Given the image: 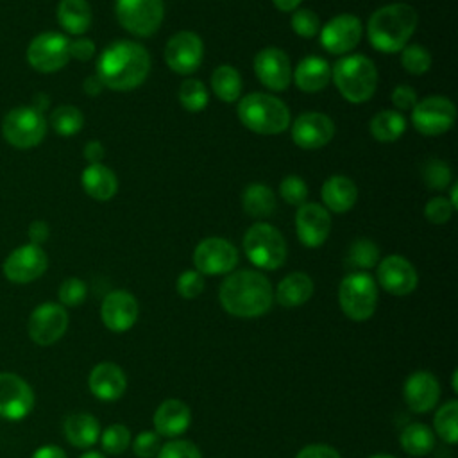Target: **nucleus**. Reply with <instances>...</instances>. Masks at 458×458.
I'll use <instances>...</instances> for the list:
<instances>
[{"mask_svg":"<svg viewBox=\"0 0 458 458\" xmlns=\"http://www.w3.org/2000/svg\"><path fill=\"white\" fill-rule=\"evenodd\" d=\"M335 136V123L324 113H302L292 125V138L304 150H317Z\"/></svg>","mask_w":458,"mask_h":458,"instance_id":"nucleus-19","label":"nucleus"},{"mask_svg":"<svg viewBox=\"0 0 458 458\" xmlns=\"http://www.w3.org/2000/svg\"><path fill=\"white\" fill-rule=\"evenodd\" d=\"M70 59V39L61 32H41L27 47L29 64L41 73H54Z\"/></svg>","mask_w":458,"mask_h":458,"instance_id":"nucleus-10","label":"nucleus"},{"mask_svg":"<svg viewBox=\"0 0 458 458\" xmlns=\"http://www.w3.org/2000/svg\"><path fill=\"white\" fill-rule=\"evenodd\" d=\"M453 206L445 197H435L431 199L426 208H424V216L437 225H442L445 222H449L451 215H453Z\"/></svg>","mask_w":458,"mask_h":458,"instance_id":"nucleus-48","label":"nucleus"},{"mask_svg":"<svg viewBox=\"0 0 458 458\" xmlns=\"http://www.w3.org/2000/svg\"><path fill=\"white\" fill-rule=\"evenodd\" d=\"M240 122L252 132L272 136L281 134L290 125L286 104L268 93H249L238 104Z\"/></svg>","mask_w":458,"mask_h":458,"instance_id":"nucleus-4","label":"nucleus"},{"mask_svg":"<svg viewBox=\"0 0 458 458\" xmlns=\"http://www.w3.org/2000/svg\"><path fill=\"white\" fill-rule=\"evenodd\" d=\"M369 458H395L392 454H374V456H369Z\"/></svg>","mask_w":458,"mask_h":458,"instance_id":"nucleus-62","label":"nucleus"},{"mask_svg":"<svg viewBox=\"0 0 458 458\" xmlns=\"http://www.w3.org/2000/svg\"><path fill=\"white\" fill-rule=\"evenodd\" d=\"M451 206H453V209H456V206H458V184L454 182L453 186H451Z\"/></svg>","mask_w":458,"mask_h":458,"instance_id":"nucleus-59","label":"nucleus"},{"mask_svg":"<svg viewBox=\"0 0 458 458\" xmlns=\"http://www.w3.org/2000/svg\"><path fill=\"white\" fill-rule=\"evenodd\" d=\"M318 25H320L318 16L313 11H310V9H295V13L292 16V29H293V32L297 36L310 39V38L317 36Z\"/></svg>","mask_w":458,"mask_h":458,"instance_id":"nucleus-45","label":"nucleus"},{"mask_svg":"<svg viewBox=\"0 0 458 458\" xmlns=\"http://www.w3.org/2000/svg\"><path fill=\"white\" fill-rule=\"evenodd\" d=\"M50 125L59 136L70 138V136H75L82 129L84 116H82L81 109H77L75 106H70V104L57 106L50 113Z\"/></svg>","mask_w":458,"mask_h":458,"instance_id":"nucleus-36","label":"nucleus"},{"mask_svg":"<svg viewBox=\"0 0 458 458\" xmlns=\"http://www.w3.org/2000/svg\"><path fill=\"white\" fill-rule=\"evenodd\" d=\"M48 104H50V98H48L47 95L39 93V95H36V98H34V104H32V106L43 113V111L48 107Z\"/></svg>","mask_w":458,"mask_h":458,"instance_id":"nucleus-58","label":"nucleus"},{"mask_svg":"<svg viewBox=\"0 0 458 458\" xmlns=\"http://www.w3.org/2000/svg\"><path fill=\"white\" fill-rule=\"evenodd\" d=\"M32 458H66V453L57 445H43L34 451Z\"/></svg>","mask_w":458,"mask_h":458,"instance_id":"nucleus-56","label":"nucleus"},{"mask_svg":"<svg viewBox=\"0 0 458 458\" xmlns=\"http://www.w3.org/2000/svg\"><path fill=\"white\" fill-rule=\"evenodd\" d=\"M175 288H177V293L182 297V299H195L202 293L204 290V277L200 272L197 270H184L179 277H177V283H175Z\"/></svg>","mask_w":458,"mask_h":458,"instance_id":"nucleus-46","label":"nucleus"},{"mask_svg":"<svg viewBox=\"0 0 458 458\" xmlns=\"http://www.w3.org/2000/svg\"><path fill=\"white\" fill-rule=\"evenodd\" d=\"M138 301L125 290H114L107 293L100 306V317L104 326L113 333L129 331L138 320Z\"/></svg>","mask_w":458,"mask_h":458,"instance_id":"nucleus-21","label":"nucleus"},{"mask_svg":"<svg viewBox=\"0 0 458 458\" xmlns=\"http://www.w3.org/2000/svg\"><path fill=\"white\" fill-rule=\"evenodd\" d=\"M34 408V392L30 385L13 372H0V417L21 420Z\"/></svg>","mask_w":458,"mask_h":458,"instance_id":"nucleus-15","label":"nucleus"},{"mask_svg":"<svg viewBox=\"0 0 458 458\" xmlns=\"http://www.w3.org/2000/svg\"><path fill=\"white\" fill-rule=\"evenodd\" d=\"M281 197L292 206H302L308 199V184L299 175H286L279 184Z\"/></svg>","mask_w":458,"mask_h":458,"instance_id":"nucleus-43","label":"nucleus"},{"mask_svg":"<svg viewBox=\"0 0 458 458\" xmlns=\"http://www.w3.org/2000/svg\"><path fill=\"white\" fill-rule=\"evenodd\" d=\"M48 234H50V229H48L47 222H43V220H34L29 225V240L34 245H41L43 242H47Z\"/></svg>","mask_w":458,"mask_h":458,"instance_id":"nucleus-53","label":"nucleus"},{"mask_svg":"<svg viewBox=\"0 0 458 458\" xmlns=\"http://www.w3.org/2000/svg\"><path fill=\"white\" fill-rule=\"evenodd\" d=\"M338 302L351 320L361 322L374 315L377 306L376 281L365 272H352L340 281Z\"/></svg>","mask_w":458,"mask_h":458,"instance_id":"nucleus-8","label":"nucleus"},{"mask_svg":"<svg viewBox=\"0 0 458 458\" xmlns=\"http://www.w3.org/2000/svg\"><path fill=\"white\" fill-rule=\"evenodd\" d=\"M243 250L252 265L265 270H276L286 261V242L270 224L258 222L243 236Z\"/></svg>","mask_w":458,"mask_h":458,"instance_id":"nucleus-6","label":"nucleus"},{"mask_svg":"<svg viewBox=\"0 0 458 458\" xmlns=\"http://www.w3.org/2000/svg\"><path fill=\"white\" fill-rule=\"evenodd\" d=\"M456 120L454 104L440 95L426 97L411 107V123L424 136H440L447 132Z\"/></svg>","mask_w":458,"mask_h":458,"instance_id":"nucleus-11","label":"nucleus"},{"mask_svg":"<svg viewBox=\"0 0 458 458\" xmlns=\"http://www.w3.org/2000/svg\"><path fill=\"white\" fill-rule=\"evenodd\" d=\"M417 11L410 4L395 2L374 11L367 23L369 43L383 52H401L417 29Z\"/></svg>","mask_w":458,"mask_h":458,"instance_id":"nucleus-3","label":"nucleus"},{"mask_svg":"<svg viewBox=\"0 0 458 458\" xmlns=\"http://www.w3.org/2000/svg\"><path fill=\"white\" fill-rule=\"evenodd\" d=\"M320 195L326 208H329V211L345 213L354 206L358 199V188L345 175H331L322 184Z\"/></svg>","mask_w":458,"mask_h":458,"instance_id":"nucleus-28","label":"nucleus"},{"mask_svg":"<svg viewBox=\"0 0 458 458\" xmlns=\"http://www.w3.org/2000/svg\"><path fill=\"white\" fill-rule=\"evenodd\" d=\"M331 79L340 95L352 104L367 102L377 88V70L361 54L338 59L331 70Z\"/></svg>","mask_w":458,"mask_h":458,"instance_id":"nucleus-5","label":"nucleus"},{"mask_svg":"<svg viewBox=\"0 0 458 458\" xmlns=\"http://www.w3.org/2000/svg\"><path fill=\"white\" fill-rule=\"evenodd\" d=\"M254 72L259 82L272 91H283L292 82L290 59L277 47H267L256 54Z\"/></svg>","mask_w":458,"mask_h":458,"instance_id":"nucleus-18","label":"nucleus"},{"mask_svg":"<svg viewBox=\"0 0 458 458\" xmlns=\"http://www.w3.org/2000/svg\"><path fill=\"white\" fill-rule=\"evenodd\" d=\"M47 125L45 114L34 106H16L4 116L2 136L14 148L27 150L43 141Z\"/></svg>","mask_w":458,"mask_h":458,"instance_id":"nucleus-7","label":"nucleus"},{"mask_svg":"<svg viewBox=\"0 0 458 458\" xmlns=\"http://www.w3.org/2000/svg\"><path fill=\"white\" fill-rule=\"evenodd\" d=\"M456 419H458V401H454V399L447 401L435 415V431H437V435L445 444H451V445H454L456 438H458Z\"/></svg>","mask_w":458,"mask_h":458,"instance_id":"nucleus-38","label":"nucleus"},{"mask_svg":"<svg viewBox=\"0 0 458 458\" xmlns=\"http://www.w3.org/2000/svg\"><path fill=\"white\" fill-rule=\"evenodd\" d=\"M179 102L190 113H199V111L206 109V106L209 102L206 86L197 79L182 81V84L179 88Z\"/></svg>","mask_w":458,"mask_h":458,"instance_id":"nucleus-39","label":"nucleus"},{"mask_svg":"<svg viewBox=\"0 0 458 458\" xmlns=\"http://www.w3.org/2000/svg\"><path fill=\"white\" fill-rule=\"evenodd\" d=\"M242 204L247 215L254 218H267L276 211V195L268 186L252 182L243 190Z\"/></svg>","mask_w":458,"mask_h":458,"instance_id":"nucleus-32","label":"nucleus"},{"mask_svg":"<svg viewBox=\"0 0 458 458\" xmlns=\"http://www.w3.org/2000/svg\"><path fill=\"white\" fill-rule=\"evenodd\" d=\"M361 39V21L354 14H338L320 32V45L335 55L351 52Z\"/></svg>","mask_w":458,"mask_h":458,"instance_id":"nucleus-17","label":"nucleus"},{"mask_svg":"<svg viewBox=\"0 0 458 458\" xmlns=\"http://www.w3.org/2000/svg\"><path fill=\"white\" fill-rule=\"evenodd\" d=\"M81 458H106L104 454L97 453V451H89V453H84Z\"/></svg>","mask_w":458,"mask_h":458,"instance_id":"nucleus-60","label":"nucleus"},{"mask_svg":"<svg viewBox=\"0 0 458 458\" xmlns=\"http://www.w3.org/2000/svg\"><path fill=\"white\" fill-rule=\"evenodd\" d=\"M193 263L197 272L206 276L227 274L238 265V250L231 242L209 236L195 247Z\"/></svg>","mask_w":458,"mask_h":458,"instance_id":"nucleus-12","label":"nucleus"},{"mask_svg":"<svg viewBox=\"0 0 458 458\" xmlns=\"http://www.w3.org/2000/svg\"><path fill=\"white\" fill-rule=\"evenodd\" d=\"M81 182L84 191L95 200H109L118 190V179L114 172L102 163L88 165L82 170Z\"/></svg>","mask_w":458,"mask_h":458,"instance_id":"nucleus-27","label":"nucleus"},{"mask_svg":"<svg viewBox=\"0 0 458 458\" xmlns=\"http://www.w3.org/2000/svg\"><path fill=\"white\" fill-rule=\"evenodd\" d=\"M204 57V43L191 30L175 32L165 47V61L170 70L181 75L193 73Z\"/></svg>","mask_w":458,"mask_h":458,"instance_id":"nucleus-13","label":"nucleus"},{"mask_svg":"<svg viewBox=\"0 0 458 458\" xmlns=\"http://www.w3.org/2000/svg\"><path fill=\"white\" fill-rule=\"evenodd\" d=\"M84 157L89 161V165H93V163H100L102 159H104V145L100 143V141H97V140H93V141H88L86 145H84Z\"/></svg>","mask_w":458,"mask_h":458,"instance_id":"nucleus-54","label":"nucleus"},{"mask_svg":"<svg viewBox=\"0 0 458 458\" xmlns=\"http://www.w3.org/2000/svg\"><path fill=\"white\" fill-rule=\"evenodd\" d=\"M401 447L411 456H424L435 447V435L429 426L413 422L408 424L399 435Z\"/></svg>","mask_w":458,"mask_h":458,"instance_id":"nucleus-34","label":"nucleus"},{"mask_svg":"<svg viewBox=\"0 0 458 458\" xmlns=\"http://www.w3.org/2000/svg\"><path fill=\"white\" fill-rule=\"evenodd\" d=\"M272 2H274V5H276L279 11L288 13V11H295L302 0H272Z\"/></svg>","mask_w":458,"mask_h":458,"instance_id":"nucleus-57","label":"nucleus"},{"mask_svg":"<svg viewBox=\"0 0 458 458\" xmlns=\"http://www.w3.org/2000/svg\"><path fill=\"white\" fill-rule=\"evenodd\" d=\"M392 104L399 111L411 109L417 104V91L411 86H408V84H399L392 91Z\"/></svg>","mask_w":458,"mask_h":458,"instance_id":"nucleus-50","label":"nucleus"},{"mask_svg":"<svg viewBox=\"0 0 458 458\" xmlns=\"http://www.w3.org/2000/svg\"><path fill=\"white\" fill-rule=\"evenodd\" d=\"M313 295V281L304 272H292L281 279L276 288V301L284 308H295L310 301Z\"/></svg>","mask_w":458,"mask_h":458,"instance_id":"nucleus-29","label":"nucleus"},{"mask_svg":"<svg viewBox=\"0 0 458 458\" xmlns=\"http://www.w3.org/2000/svg\"><path fill=\"white\" fill-rule=\"evenodd\" d=\"M295 458H342L340 453L326 444H311L302 447Z\"/></svg>","mask_w":458,"mask_h":458,"instance_id":"nucleus-52","label":"nucleus"},{"mask_svg":"<svg viewBox=\"0 0 458 458\" xmlns=\"http://www.w3.org/2000/svg\"><path fill=\"white\" fill-rule=\"evenodd\" d=\"M102 449L109 454L123 453L131 444V431L123 424H111L100 435Z\"/></svg>","mask_w":458,"mask_h":458,"instance_id":"nucleus-42","label":"nucleus"},{"mask_svg":"<svg viewBox=\"0 0 458 458\" xmlns=\"http://www.w3.org/2000/svg\"><path fill=\"white\" fill-rule=\"evenodd\" d=\"M297 238L306 247H320L331 231L329 211L317 202H304L295 213Z\"/></svg>","mask_w":458,"mask_h":458,"instance_id":"nucleus-20","label":"nucleus"},{"mask_svg":"<svg viewBox=\"0 0 458 458\" xmlns=\"http://www.w3.org/2000/svg\"><path fill=\"white\" fill-rule=\"evenodd\" d=\"M88 386L97 399L109 403L123 395L127 388V377L116 363L104 361L95 365L93 370L89 372Z\"/></svg>","mask_w":458,"mask_h":458,"instance_id":"nucleus-24","label":"nucleus"},{"mask_svg":"<svg viewBox=\"0 0 458 458\" xmlns=\"http://www.w3.org/2000/svg\"><path fill=\"white\" fill-rule=\"evenodd\" d=\"M157 458H202V454L190 440H172L161 445Z\"/></svg>","mask_w":458,"mask_h":458,"instance_id":"nucleus-47","label":"nucleus"},{"mask_svg":"<svg viewBox=\"0 0 458 458\" xmlns=\"http://www.w3.org/2000/svg\"><path fill=\"white\" fill-rule=\"evenodd\" d=\"M68 327V313L57 302H43L30 313L29 335L38 345L55 344Z\"/></svg>","mask_w":458,"mask_h":458,"instance_id":"nucleus-16","label":"nucleus"},{"mask_svg":"<svg viewBox=\"0 0 458 458\" xmlns=\"http://www.w3.org/2000/svg\"><path fill=\"white\" fill-rule=\"evenodd\" d=\"M292 79L301 91L317 93L329 84L331 68L326 59L318 55H308L302 61H299Z\"/></svg>","mask_w":458,"mask_h":458,"instance_id":"nucleus-26","label":"nucleus"},{"mask_svg":"<svg viewBox=\"0 0 458 458\" xmlns=\"http://www.w3.org/2000/svg\"><path fill=\"white\" fill-rule=\"evenodd\" d=\"M401 64L408 73L422 75L431 66V55L426 47L422 45H406L401 50Z\"/></svg>","mask_w":458,"mask_h":458,"instance_id":"nucleus-40","label":"nucleus"},{"mask_svg":"<svg viewBox=\"0 0 458 458\" xmlns=\"http://www.w3.org/2000/svg\"><path fill=\"white\" fill-rule=\"evenodd\" d=\"M47 267H48V258H47V252L41 249V245L25 243L16 247L5 258L2 270L11 283L23 284L41 277Z\"/></svg>","mask_w":458,"mask_h":458,"instance_id":"nucleus-14","label":"nucleus"},{"mask_svg":"<svg viewBox=\"0 0 458 458\" xmlns=\"http://www.w3.org/2000/svg\"><path fill=\"white\" fill-rule=\"evenodd\" d=\"M64 437L75 447H91L100 438V424L91 413H72L64 420Z\"/></svg>","mask_w":458,"mask_h":458,"instance_id":"nucleus-30","label":"nucleus"},{"mask_svg":"<svg viewBox=\"0 0 458 458\" xmlns=\"http://www.w3.org/2000/svg\"><path fill=\"white\" fill-rule=\"evenodd\" d=\"M379 261V247L367 238L354 240L347 250L345 265L354 270H367L376 267Z\"/></svg>","mask_w":458,"mask_h":458,"instance_id":"nucleus-37","label":"nucleus"},{"mask_svg":"<svg viewBox=\"0 0 458 458\" xmlns=\"http://www.w3.org/2000/svg\"><path fill=\"white\" fill-rule=\"evenodd\" d=\"M422 181L431 190H444L453 181L451 166L442 159H429L422 166Z\"/></svg>","mask_w":458,"mask_h":458,"instance_id":"nucleus-41","label":"nucleus"},{"mask_svg":"<svg viewBox=\"0 0 458 458\" xmlns=\"http://www.w3.org/2000/svg\"><path fill=\"white\" fill-rule=\"evenodd\" d=\"M377 281L392 295H408L417 288L419 276L406 258L392 254L379 261Z\"/></svg>","mask_w":458,"mask_h":458,"instance_id":"nucleus-22","label":"nucleus"},{"mask_svg":"<svg viewBox=\"0 0 458 458\" xmlns=\"http://www.w3.org/2000/svg\"><path fill=\"white\" fill-rule=\"evenodd\" d=\"M211 88L224 102H234L242 95V77L231 64H220L211 75Z\"/></svg>","mask_w":458,"mask_h":458,"instance_id":"nucleus-35","label":"nucleus"},{"mask_svg":"<svg viewBox=\"0 0 458 458\" xmlns=\"http://www.w3.org/2000/svg\"><path fill=\"white\" fill-rule=\"evenodd\" d=\"M91 18L88 0H61L57 5V21L68 34H84L91 25Z\"/></svg>","mask_w":458,"mask_h":458,"instance_id":"nucleus-31","label":"nucleus"},{"mask_svg":"<svg viewBox=\"0 0 458 458\" xmlns=\"http://www.w3.org/2000/svg\"><path fill=\"white\" fill-rule=\"evenodd\" d=\"M95 43L88 38H77L70 41V57L77 61H89L95 55Z\"/></svg>","mask_w":458,"mask_h":458,"instance_id":"nucleus-51","label":"nucleus"},{"mask_svg":"<svg viewBox=\"0 0 458 458\" xmlns=\"http://www.w3.org/2000/svg\"><path fill=\"white\" fill-rule=\"evenodd\" d=\"M403 397L411 411H429L440 397V386L437 377L428 370H417L410 374L403 386Z\"/></svg>","mask_w":458,"mask_h":458,"instance_id":"nucleus-23","label":"nucleus"},{"mask_svg":"<svg viewBox=\"0 0 458 458\" xmlns=\"http://www.w3.org/2000/svg\"><path fill=\"white\" fill-rule=\"evenodd\" d=\"M150 72V55L134 41H116L104 48L97 59V77L104 88L129 91L145 82Z\"/></svg>","mask_w":458,"mask_h":458,"instance_id":"nucleus-1","label":"nucleus"},{"mask_svg":"<svg viewBox=\"0 0 458 458\" xmlns=\"http://www.w3.org/2000/svg\"><path fill=\"white\" fill-rule=\"evenodd\" d=\"M59 301H61V306H79L84 302L86 295H88V288H86V283L79 277H68L61 283L59 286Z\"/></svg>","mask_w":458,"mask_h":458,"instance_id":"nucleus-44","label":"nucleus"},{"mask_svg":"<svg viewBox=\"0 0 458 458\" xmlns=\"http://www.w3.org/2000/svg\"><path fill=\"white\" fill-rule=\"evenodd\" d=\"M406 129V120L399 111L394 109H385L379 111L372 120H370V134L374 140L390 143L395 141L403 136Z\"/></svg>","mask_w":458,"mask_h":458,"instance_id":"nucleus-33","label":"nucleus"},{"mask_svg":"<svg viewBox=\"0 0 458 458\" xmlns=\"http://www.w3.org/2000/svg\"><path fill=\"white\" fill-rule=\"evenodd\" d=\"M82 89H84V93H86V95H89V97H97V95H100V91L104 89V84L100 82V79H98L97 75H89V77H86V79H84V82H82Z\"/></svg>","mask_w":458,"mask_h":458,"instance_id":"nucleus-55","label":"nucleus"},{"mask_svg":"<svg viewBox=\"0 0 458 458\" xmlns=\"http://www.w3.org/2000/svg\"><path fill=\"white\" fill-rule=\"evenodd\" d=\"M191 411L181 399L163 401L154 413V429L161 437H177L188 429Z\"/></svg>","mask_w":458,"mask_h":458,"instance_id":"nucleus-25","label":"nucleus"},{"mask_svg":"<svg viewBox=\"0 0 458 458\" xmlns=\"http://www.w3.org/2000/svg\"><path fill=\"white\" fill-rule=\"evenodd\" d=\"M114 13L120 25L138 38L152 36L165 16L163 0H116Z\"/></svg>","mask_w":458,"mask_h":458,"instance_id":"nucleus-9","label":"nucleus"},{"mask_svg":"<svg viewBox=\"0 0 458 458\" xmlns=\"http://www.w3.org/2000/svg\"><path fill=\"white\" fill-rule=\"evenodd\" d=\"M161 449V440H159V435L157 433H152V431H141L134 442H132V451L136 456L140 458H152V456H157Z\"/></svg>","mask_w":458,"mask_h":458,"instance_id":"nucleus-49","label":"nucleus"},{"mask_svg":"<svg viewBox=\"0 0 458 458\" xmlns=\"http://www.w3.org/2000/svg\"><path fill=\"white\" fill-rule=\"evenodd\" d=\"M218 299L222 308L240 318L265 315L274 301L270 281L256 270H238L229 274L220 284Z\"/></svg>","mask_w":458,"mask_h":458,"instance_id":"nucleus-2","label":"nucleus"},{"mask_svg":"<svg viewBox=\"0 0 458 458\" xmlns=\"http://www.w3.org/2000/svg\"><path fill=\"white\" fill-rule=\"evenodd\" d=\"M451 385H453V390L456 392V390H458V386H456V370L453 372V381H451Z\"/></svg>","mask_w":458,"mask_h":458,"instance_id":"nucleus-61","label":"nucleus"}]
</instances>
